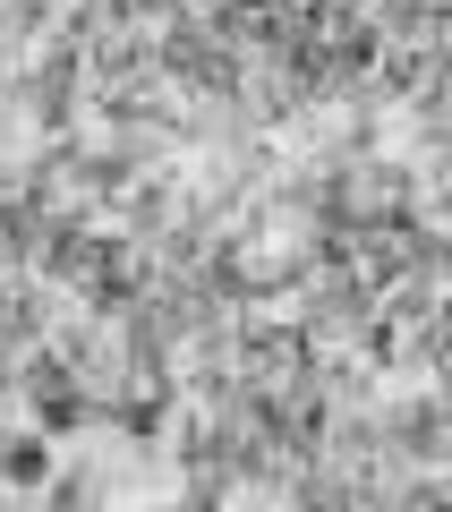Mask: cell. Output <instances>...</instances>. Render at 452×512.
<instances>
[{"label": "cell", "instance_id": "6da1fadb", "mask_svg": "<svg viewBox=\"0 0 452 512\" xmlns=\"http://www.w3.org/2000/svg\"><path fill=\"white\" fill-rule=\"evenodd\" d=\"M26 410H35V436L43 444L77 436V427L94 419V402H86V384L69 376V359H35V367H26Z\"/></svg>", "mask_w": 452, "mask_h": 512}, {"label": "cell", "instance_id": "7a4b0ae2", "mask_svg": "<svg viewBox=\"0 0 452 512\" xmlns=\"http://www.w3.org/2000/svg\"><path fill=\"white\" fill-rule=\"evenodd\" d=\"M52 470H60V461H52V444H43L35 427L0 436V487H9V495H43V487H52Z\"/></svg>", "mask_w": 452, "mask_h": 512}, {"label": "cell", "instance_id": "3957f363", "mask_svg": "<svg viewBox=\"0 0 452 512\" xmlns=\"http://www.w3.org/2000/svg\"><path fill=\"white\" fill-rule=\"evenodd\" d=\"M43 504H52V512H94V504H103V495H94V470H52Z\"/></svg>", "mask_w": 452, "mask_h": 512}, {"label": "cell", "instance_id": "277c9868", "mask_svg": "<svg viewBox=\"0 0 452 512\" xmlns=\"http://www.w3.org/2000/svg\"><path fill=\"white\" fill-rule=\"evenodd\" d=\"M171 512H222V495H214V487H205V478H197V487H188V495H180V504H171Z\"/></svg>", "mask_w": 452, "mask_h": 512}, {"label": "cell", "instance_id": "5b68a950", "mask_svg": "<svg viewBox=\"0 0 452 512\" xmlns=\"http://www.w3.org/2000/svg\"><path fill=\"white\" fill-rule=\"evenodd\" d=\"M94 512H103V504H94Z\"/></svg>", "mask_w": 452, "mask_h": 512}]
</instances>
